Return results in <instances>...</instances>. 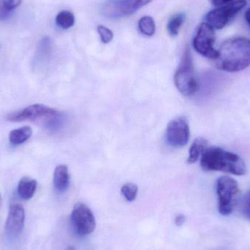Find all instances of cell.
I'll return each mask as SVG.
<instances>
[{
	"instance_id": "1",
	"label": "cell",
	"mask_w": 250,
	"mask_h": 250,
	"mask_svg": "<svg viewBox=\"0 0 250 250\" xmlns=\"http://www.w3.org/2000/svg\"><path fill=\"white\" fill-rule=\"evenodd\" d=\"M219 70L235 73L242 71L250 65V39L234 38L222 44L215 59Z\"/></svg>"
},
{
	"instance_id": "2",
	"label": "cell",
	"mask_w": 250,
	"mask_h": 250,
	"mask_svg": "<svg viewBox=\"0 0 250 250\" xmlns=\"http://www.w3.org/2000/svg\"><path fill=\"white\" fill-rule=\"evenodd\" d=\"M201 166L205 171H222L236 176L247 173L246 164L238 154L217 146L207 147L201 157Z\"/></svg>"
},
{
	"instance_id": "3",
	"label": "cell",
	"mask_w": 250,
	"mask_h": 250,
	"mask_svg": "<svg viewBox=\"0 0 250 250\" xmlns=\"http://www.w3.org/2000/svg\"><path fill=\"white\" fill-rule=\"evenodd\" d=\"M174 83L184 96H191L198 90V82L194 71L193 60L189 48H187L174 75Z\"/></svg>"
},
{
	"instance_id": "4",
	"label": "cell",
	"mask_w": 250,
	"mask_h": 250,
	"mask_svg": "<svg viewBox=\"0 0 250 250\" xmlns=\"http://www.w3.org/2000/svg\"><path fill=\"white\" fill-rule=\"evenodd\" d=\"M218 209L223 216L230 215L237 203L239 194L238 182L229 176H222L217 182Z\"/></svg>"
},
{
	"instance_id": "5",
	"label": "cell",
	"mask_w": 250,
	"mask_h": 250,
	"mask_svg": "<svg viewBox=\"0 0 250 250\" xmlns=\"http://www.w3.org/2000/svg\"><path fill=\"white\" fill-rule=\"evenodd\" d=\"M247 0H233L225 5L211 10L206 16L207 23L213 29H222L246 6Z\"/></svg>"
},
{
	"instance_id": "6",
	"label": "cell",
	"mask_w": 250,
	"mask_h": 250,
	"mask_svg": "<svg viewBox=\"0 0 250 250\" xmlns=\"http://www.w3.org/2000/svg\"><path fill=\"white\" fill-rule=\"evenodd\" d=\"M153 0H108L101 7L103 16L108 19H119L136 13Z\"/></svg>"
},
{
	"instance_id": "7",
	"label": "cell",
	"mask_w": 250,
	"mask_h": 250,
	"mask_svg": "<svg viewBox=\"0 0 250 250\" xmlns=\"http://www.w3.org/2000/svg\"><path fill=\"white\" fill-rule=\"evenodd\" d=\"M215 40L214 29L207 22H204L198 26L192 42L193 48L201 55L211 60H215L218 56V50H216L214 47Z\"/></svg>"
},
{
	"instance_id": "8",
	"label": "cell",
	"mask_w": 250,
	"mask_h": 250,
	"mask_svg": "<svg viewBox=\"0 0 250 250\" xmlns=\"http://www.w3.org/2000/svg\"><path fill=\"white\" fill-rule=\"evenodd\" d=\"M61 112L42 104H35L26 107L17 112L12 113L7 116V120L10 122H22L25 120H45V126L57 118Z\"/></svg>"
},
{
	"instance_id": "9",
	"label": "cell",
	"mask_w": 250,
	"mask_h": 250,
	"mask_svg": "<svg viewBox=\"0 0 250 250\" xmlns=\"http://www.w3.org/2000/svg\"><path fill=\"white\" fill-rule=\"evenodd\" d=\"M71 223L76 233L86 236L95 230L96 226L95 216L92 210L82 203H78L71 213Z\"/></svg>"
},
{
	"instance_id": "10",
	"label": "cell",
	"mask_w": 250,
	"mask_h": 250,
	"mask_svg": "<svg viewBox=\"0 0 250 250\" xmlns=\"http://www.w3.org/2000/svg\"><path fill=\"white\" fill-rule=\"evenodd\" d=\"M189 127L184 117H179L170 122L166 129V141L173 147H182L189 141Z\"/></svg>"
},
{
	"instance_id": "11",
	"label": "cell",
	"mask_w": 250,
	"mask_h": 250,
	"mask_svg": "<svg viewBox=\"0 0 250 250\" xmlns=\"http://www.w3.org/2000/svg\"><path fill=\"white\" fill-rule=\"evenodd\" d=\"M24 221L25 210L23 206L20 204H11L4 226L6 235L10 239L17 237L23 230Z\"/></svg>"
},
{
	"instance_id": "12",
	"label": "cell",
	"mask_w": 250,
	"mask_h": 250,
	"mask_svg": "<svg viewBox=\"0 0 250 250\" xmlns=\"http://www.w3.org/2000/svg\"><path fill=\"white\" fill-rule=\"evenodd\" d=\"M70 185V174L68 167L65 165H60L54 170V185L57 191L64 192Z\"/></svg>"
},
{
	"instance_id": "13",
	"label": "cell",
	"mask_w": 250,
	"mask_h": 250,
	"mask_svg": "<svg viewBox=\"0 0 250 250\" xmlns=\"http://www.w3.org/2000/svg\"><path fill=\"white\" fill-rule=\"evenodd\" d=\"M38 182L29 177H23L19 181L17 191L19 197L25 201L31 199L35 195Z\"/></svg>"
},
{
	"instance_id": "14",
	"label": "cell",
	"mask_w": 250,
	"mask_h": 250,
	"mask_svg": "<svg viewBox=\"0 0 250 250\" xmlns=\"http://www.w3.org/2000/svg\"><path fill=\"white\" fill-rule=\"evenodd\" d=\"M208 147V141L204 138H198L193 141L189 151L188 163L192 164L201 157L206 148Z\"/></svg>"
},
{
	"instance_id": "15",
	"label": "cell",
	"mask_w": 250,
	"mask_h": 250,
	"mask_svg": "<svg viewBox=\"0 0 250 250\" xmlns=\"http://www.w3.org/2000/svg\"><path fill=\"white\" fill-rule=\"evenodd\" d=\"M32 135V129L30 126H22L10 131L9 134V141L13 145H20L28 141Z\"/></svg>"
},
{
	"instance_id": "16",
	"label": "cell",
	"mask_w": 250,
	"mask_h": 250,
	"mask_svg": "<svg viewBox=\"0 0 250 250\" xmlns=\"http://www.w3.org/2000/svg\"><path fill=\"white\" fill-rule=\"evenodd\" d=\"M186 19V15L184 13H179L170 18L167 25V30L170 36L176 37L179 34V29Z\"/></svg>"
},
{
	"instance_id": "17",
	"label": "cell",
	"mask_w": 250,
	"mask_h": 250,
	"mask_svg": "<svg viewBox=\"0 0 250 250\" xmlns=\"http://www.w3.org/2000/svg\"><path fill=\"white\" fill-rule=\"evenodd\" d=\"M56 23L62 29H68L74 25L75 16L68 10H62L56 16Z\"/></svg>"
},
{
	"instance_id": "18",
	"label": "cell",
	"mask_w": 250,
	"mask_h": 250,
	"mask_svg": "<svg viewBox=\"0 0 250 250\" xmlns=\"http://www.w3.org/2000/svg\"><path fill=\"white\" fill-rule=\"evenodd\" d=\"M138 29L146 36H153L155 33L156 25L154 19L151 16H146L138 21Z\"/></svg>"
},
{
	"instance_id": "19",
	"label": "cell",
	"mask_w": 250,
	"mask_h": 250,
	"mask_svg": "<svg viewBox=\"0 0 250 250\" xmlns=\"http://www.w3.org/2000/svg\"><path fill=\"white\" fill-rule=\"evenodd\" d=\"M22 0H0V21L8 18L11 12L19 7Z\"/></svg>"
},
{
	"instance_id": "20",
	"label": "cell",
	"mask_w": 250,
	"mask_h": 250,
	"mask_svg": "<svg viewBox=\"0 0 250 250\" xmlns=\"http://www.w3.org/2000/svg\"><path fill=\"white\" fill-rule=\"evenodd\" d=\"M138 186L133 183H126L121 189L122 194L128 201H133L138 195Z\"/></svg>"
},
{
	"instance_id": "21",
	"label": "cell",
	"mask_w": 250,
	"mask_h": 250,
	"mask_svg": "<svg viewBox=\"0 0 250 250\" xmlns=\"http://www.w3.org/2000/svg\"><path fill=\"white\" fill-rule=\"evenodd\" d=\"M97 30H98V34H99L101 41L104 43H109L114 38V34H113L112 31L107 28L106 26H104V25L98 26Z\"/></svg>"
},
{
	"instance_id": "22",
	"label": "cell",
	"mask_w": 250,
	"mask_h": 250,
	"mask_svg": "<svg viewBox=\"0 0 250 250\" xmlns=\"http://www.w3.org/2000/svg\"><path fill=\"white\" fill-rule=\"evenodd\" d=\"M241 210L245 218L250 221V190L247 192L242 199Z\"/></svg>"
},
{
	"instance_id": "23",
	"label": "cell",
	"mask_w": 250,
	"mask_h": 250,
	"mask_svg": "<svg viewBox=\"0 0 250 250\" xmlns=\"http://www.w3.org/2000/svg\"><path fill=\"white\" fill-rule=\"evenodd\" d=\"M185 221H186V217L184 214H179L175 218V224L178 227H180L182 225H184Z\"/></svg>"
},
{
	"instance_id": "24",
	"label": "cell",
	"mask_w": 250,
	"mask_h": 250,
	"mask_svg": "<svg viewBox=\"0 0 250 250\" xmlns=\"http://www.w3.org/2000/svg\"><path fill=\"white\" fill-rule=\"evenodd\" d=\"M209 1L213 5L216 6V7H220V6L225 5V4L230 2L233 0H209Z\"/></svg>"
},
{
	"instance_id": "25",
	"label": "cell",
	"mask_w": 250,
	"mask_h": 250,
	"mask_svg": "<svg viewBox=\"0 0 250 250\" xmlns=\"http://www.w3.org/2000/svg\"><path fill=\"white\" fill-rule=\"evenodd\" d=\"M245 21H246L247 23L250 28V7L249 9L246 10L245 14Z\"/></svg>"
},
{
	"instance_id": "26",
	"label": "cell",
	"mask_w": 250,
	"mask_h": 250,
	"mask_svg": "<svg viewBox=\"0 0 250 250\" xmlns=\"http://www.w3.org/2000/svg\"><path fill=\"white\" fill-rule=\"evenodd\" d=\"M67 250H75V248L74 247H68V248H67Z\"/></svg>"
},
{
	"instance_id": "27",
	"label": "cell",
	"mask_w": 250,
	"mask_h": 250,
	"mask_svg": "<svg viewBox=\"0 0 250 250\" xmlns=\"http://www.w3.org/2000/svg\"><path fill=\"white\" fill-rule=\"evenodd\" d=\"M0 201H1V197H0Z\"/></svg>"
}]
</instances>
